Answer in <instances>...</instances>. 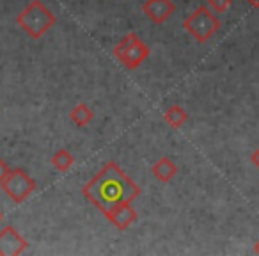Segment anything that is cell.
Masks as SVG:
<instances>
[{
	"label": "cell",
	"instance_id": "277c9868",
	"mask_svg": "<svg viewBox=\"0 0 259 256\" xmlns=\"http://www.w3.org/2000/svg\"><path fill=\"white\" fill-rule=\"evenodd\" d=\"M114 55L128 69H137L149 57V47L135 32H130L114 47Z\"/></svg>",
	"mask_w": 259,
	"mask_h": 256
},
{
	"label": "cell",
	"instance_id": "6da1fadb",
	"mask_svg": "<svg viewBox=\"0 0 259 256\" xmlns=\"http://www.w3.org/2000/svg\"><path fill=\"white\" fill-rule=\"evenodd\" d=\"M82 192L105 215L114 206L137 199L141 196V187L119 167V164L107 162Z\"/></svg>",
	"mask_w": 259,
	"mask_h": 256
},
{
	"label": "cell",
	"instance_id": "8992f818",
	"mask_svg": "<svg viewBox=\"0 0 259 256\" xmlns=\"http://www.w3.org/2000/svg\"><path fill=\"white\" fill-rule=\"evenodd\" d=\"M27 247H29V242L13 226H6L0 231V254L2 256H18L25 252Z\"/></svg>",
	"mask_w": 259,
	"mask_h": 256
},
{
	"label": "cell",
	"instance_id": "5b68a950",
	"mask_svg": "<svg viewBox=\"0 0 259 256\" xmlns=\"http://www.w3.org/2000/svg\"><path fill=\"white\" fill-rule=\"evenodd\" d=\"M2 189L4 192L13 199L15 203H23L36 189V181L29 176L23 169H15L9 171L8 178L2 181Z\"/></svg>",
	"mask_w": 259,
	"mask_h": 256
},
{
	"label": "cell",
	"instance_id": "e0dca14e",
	"mask_svg": "<svg viewBox=\"0 0 259 256\" xmlns=\"http://www.w3.org/2000/svg\"><path fill=\"white\" fill-rule=\"evenodd\" d=\"M254 251H255V252H257V254H259V242H257V244H255V247H254Z\"/></svg>",
	"mask_w": 259,
	"mask_h": 256
},
{
	"label": "cell",
	"instance_id": "9c48e42d",
	"mask_svg": "<svg viewBox=\"0 0 259 256\" xmlns=\"http://www.w3.org/2000/svg\"><path fill=\"white\" fill-rule=\"evenodd\" d=\"M153 174H155L160 181H163V184H169L178 174V166L169 157H162L158 162L153 164Z\"/></svg>",
	"mask_w": 259,
	"mask_h": 256
},
{
	"label": "cell",
	"instance_id": "7c38bea8",
	"mask_svg": "<svg viewBox=\"0 0 259 256\" xmlns=\"http://www.w3.org/2000/svg\"><path fill=\"white\" fill-rule=\"evenodd\" d=\"M52 164H54V167L57 171H61V173H66V171L71 169V166L75 164V159H73V155L68 152V150H57V152L54 153V157H52Z\"/></svg>",
	"mask_w": 259,
	"mask_h": 256
},
{
	"label": "cell",
	"instance_id": "9a60e30c",
	"mask_svg": "<svg viewBox=\"0 0 259 256\" xmlns=\"http://www.w3.org/2000/svg\"><path fill=\"white\" fill-rule=\"evenodd\" d=\"M250 159H252V164H254V166L259 169V148L255 150L254 153H252V157H250Z\"/></svg>",
	"mask_w": 259,
	"mask_h": 256
},
{
	"label": "cell",
	"instance_id": "4fadbf2b",
	"mask_svg": "<svg viewBox=\"0 0 259 256\" xmlns=\"http://www.w3.org/2000/svg\"><path fill=\"white\" fill-rule=\"evenodd\" d=\"M233 0H208V8L213 13H226L231 8Z\"/></svg>",
	"mask_w": 259,
	"mask_h": 256
},
{
	"label": "cell",
	"instance_id": "52a82bcc",
	"mask_svg": "<svg viewBox=\"0 0 259 256\" xmlns=\"http://www.w3.org/2000/svg\"><path fill=\"white\" fill-rule=\"evenodd\" d=\"M105 217H107L117 230L124 231L137 221V212L134 210L132 203H122V205H117L108 210V212L105 213Z\"/></svg>",
	"mask_w": 259,
	"mask_h": 256
},
{
	"label": "cell",
	"instance_id": "2e32d148",
	"mask_svg": "<svg viewBox=\"0 0 259 256\" xmlns=\"http://www.w3.org/2000/svg\"><path fill=\"white\" fill-rule=\"evenodd\" d=\"M247 2L252 6V8H257L259 9V0H247Z\"/></svg>",
	"mask_w": 259,
	"mask_h": 256
},
{
	"label": "cell",
	"instance_id": "ba28073f",
	"mask_svg": "<svg viewBox=\"0 0 259 256\" xmlns=\"http://www.w3.org/2000/svg\"><path fill=\"white\" fill-rule=\"evenodd\" d=\"M142 11L151 22L163 23L172 16V13L176 11V6L170 0H148L142 6Z\"/></svg>",
	"mask_w": 259,
	"mask_h": 256
},
{
	"label": "cell",
	"instance_id": "30bf717a",
	"mask_svg": "<svg viewBox=\"0 0 259 256\" xmlns=\"http://www.w3.org/2000/svg\"><path fill=\"white\" fill-rule=\"evenodd\" d=\"M163 119H165L167 125H170L172 128H181V126L185 125V121L188 119V114L181 105L176 103L167 108L165 114H163Z\"/></svg>",
	"mask_w": 259,
	"mask_h": 256
},
{
	"label": "cell",
	"instance_id": "5bb4252c",
	"mask_svg": "<svg viewBox=\"0 0 259 256\" xmlns=\"http://www.w3.org/2000/svg\"><path fill=\"white\" fill-rule=\"evenodd\" d=\"M9 167H8V164L4 162V160L0 159V184H2V181L6 180V178H8V174H9Z\"/></svg>",
	"mask_w": 259,
	"mask_h": 256
},
{
	"label": "cell",
	"instance_id": "7a4b0ae2",
	"mask_svg": "<svg viewBox=\"0 0 259 256\" xmlns=\"http://www.w3.org/2000/svg\"><path fill=\"white\" fill-rule=\"evenodd\" d=\"M57 18L55 15L41 2V0H32L18 16L16 23L25 30V34L32 40L43 38L52 27L55 25Z\"/></svg>",
	"mask_w": 259,
	"mask_h": 256
},
{
	"label": "cell",
	"instance_id": "8fae6325",
	"mask_svg": "<svg viewBox=\"0 0 259 256\" xmlns=\"http://www.w3.org/2000/svg\"><path fill=\"white\" fill-rule=\"evenodd\" d=\"M69 116H71V121L75 123L76 126H80V128L87 126L94 119V112L91 111V108L87 107L85 103H78L75 108H73Z\"/></svg>",
	"mask_w": 259,
	"mask_h": 256
},
{
	"label": "cell",
	"instance_id": "3957f363",
	"mask_svg": "<svg viewBox=\"0 0 259 256\" xmlns=\"http://www.w3.org/2000/svg\"><path fill=\"white\" fill-rule=\"evenodd\" d=\"M183 29L194 38L197 43L209 41L220 29V20L208 6H199L190 16L183 22Z\"/></svg>",
	"mask_w": 259,
	"mask_h": 256
},
{
	"label": "cell",
	"instance_id": "ac0fdd59",
	"mask_svg": "<svg viewBox=\"0 0 259 256\" xmlns=\"http://www.w3.org/2000/svg\"><path fill=\"white\" fill-rule=\"evenodd\" d=\"M2 217H4V215H2V212H0V223H2Z\"/></svg>",
	"mask_w": 259,
	"mask_h": 256
}]
</instances>
